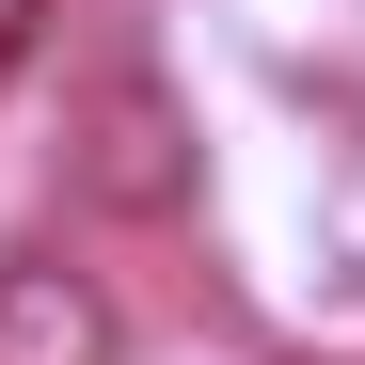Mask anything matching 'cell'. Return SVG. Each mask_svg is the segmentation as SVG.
I'll return each mask as SVG.
<instances>
[{
    "mask_svg": "<svg viewBox=\"0 0 365 365\" xmlns=\"http://www.w3.org/2000/svg\"><path fill=\"white\" fill-rule=\"evenodd\" d=\"M0 365H128L111 286L64 270V255H0Z\"/></svg>",
    "mask_w": 365,
    "mask_h": 365,
    "instance_id": "2",
    "label": "cell"
},
{
    "mask_svg": "<svg viewBox=\"0 0 365 365\" xmlns=\"http://www.w3.org/2000/svg\"><path fill=\"white\" fill-rule=\"evenodd\" d=\"M64 191L96 222H191L207 143H191V96H175L143 48H111V64L80 80V111H64Z\"/></svg>",
    "mask_w": 365,
    "mask_h": 365,
    "instance_id": "1",
    "label": "cell"
},
{
    "mask_svg": "<svg viewBox=\"0 0 365 365\" xmlns=\"http://www.w3.org/2000/svg\"><path fill=\"white\" fill-rule=\"evenodd\" d=\"M32 48H48V0H0V80H16Z\"/></svg>",
    "mask_w": 365,
    "mask_h": 365,
    "instance_id": "3",
    "label": "cell"
}]
</instances>
